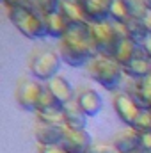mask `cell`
I'll use <instances>...</instances> for the list:
<instances>
[{
  "instance_id": "cell-2",
  "label": "cell",
  "mask_w": 151,
  "mask_h": 153,
  "mask_svg": "<svg viewBox=\"0 0 151 153\" xmlns=\"http://www.w3.org/2000/svg\"><path fill=\"white\" fill-rule=\"evenodd\" d=\"M85 70H87V75L91 76L94 82L101 84L105 89H110V91H114L119 85L121 78L124 75L123 73V66L114 57L100 55V53L87 62Z\"/></svg>"
},
{
  "instance_id": "cell-34",
  "label": "cell",
  "mask_w": 151,
  "mask_h": 153,
  "mask_svg": "<svg viewBox=\"0 0 151 153\" xmlns=\"http://www.w3.org/2000/svg\"><path fill=\"white\" fill-rule=\"evenodd\" d=\"M144 4H146V7H148V11H151V0H144Z\"/></svg>"
},
{
  "instance_id": "cell-28",
  "label": "cell",
  "mask_w": 151,
  "mask_h": 153,
  "mask_svg": "<svg viewBox=\"0 0 151 153\" xmlns=\"http://www.w3.org/2000/svg\"><path fill=\"white\" fill-rule=\"evenodd\" d=\"M87 153H117L114 144H93Z\"/></svg>"
},
{
  "instance_id": "cell-30",
  "label": "cell",
  "mask_w": 151,
  "mask_h": 153,
  "mask_svg": "<svg viewBox=\"0 0 151 153\" xmlns=\"http://www.w3.org/2000/svg\"><path fill=\"white\" fill-rule=\"evenodd\" d=\"M39 153H68L62 146H41Z\"/></svg>"
},
{
  "instance_id": "cell-12",
  "label": "cell",
  "mask_w": 151,
  "mask_h": 153,
  "mask_svg": "<svg viewBox=\"0 0 151 153\" xmlns=\"http://www.w3.org/2000/svg\"><path fill=\"white\" fill-rule=\"evenodd\" d=\"M114 148L117 153H139L141 152V134L133 128H128L115 135Z\"/></svg>"
},
{
  "instance_id": "cell-19",
  "label": "cell",
  "mask_w": 151,
  "mask_h": 153,
  "mask_svg": "<svg viewBox=\"0 0 151 153\" xmlns=\"http://www.w3.org/2000/svg\"><path fill=\"white\" fill-rule=\"evenodd\" d=\"M59 11L62 16L68 20V23H89L84 13L82 4H73V2H61Z\"/></svg>"
},
{
  "instance_id": "cell-23",
  "label": "cell",
  "mask_w": 151,
  "mask_h": 153,
  "mask_svg": "<svg viewBox=\"0 0 151 153\" xmlns=\"http://www.w3.org/2000/svg\"><path fill=\"white\" fill-rule=\"evenodd\" d=\"M130 11V16L135 20H144L148 14V7L144 4V0H124Z\"/></svg>"
},
{
  "instance_id": "cell-11",
  "label": "cell",
  "mask_w": 151,
  "mask_h": 153,
  "mask_svg": "<svg viewBox=\"0 0 151 153\" xmlns=\"http://www.w3.org/2000/svg\"><path fill=\"white\" fill-rule=\"evenodd\" d=\"M46 89L50 91V94L53 96V100L64 107L70 102H73V89L70 85V82L64 76H53L52 80L46 82Z\"/></svg>"
},
{
  "instance_id": "cell-14",
  "label": "cell",
  "mask_w": 151,
  "mask_h": 153,
  "mask_svg": "<svg viewBox=\"0 0 151 153\" xmlns=\"http://www.w3.org/2000/svg\"><path fill=\"white\" fill-rule=\"evenodd\" d=\"M142 111H151V75L133 82L132 93H128Z\"/></svg>"
},
{
  "instance_id": "cell-13",
  "label": "cell",
  "mask_w": 151,
  "mask_h": 153,
  "mask_svg": "<svg viewBox=\"0 0 151 153\" xmlns=\"http://www.w3.org/2000/svg\"><path fill=\"white\" fill-rule=\"evenodd\" d=\"M123 73L128 75L130 78H133V80H141L144 76L151 75V59L142 50H139L137 55L132 59V62L123 68Z\"/></svg>"
},
{
  "instance_id": "cell-31",
  "label": "cell",
  "mask_w": 151,
  "mask_h": 153,
  "mask_svg": "<svg viewBox=\"0 0 151 153\" xmlns=\"http://www.w3.org/2000/svg\"><path fill=\"white\" fill-rule=\"evenodd\" d=\"M141 50H142V52H144V53H146V55L151 59V34L144 39V43L141 45Z\"/></svg>"
},
{
  "instance_id": "cell-4",
  "label": "cell",
  "mask_w": 151,
  "mask_h": 153,
  "mask_svg": "<svg viewBox=\"0 0 151 153\" xmlns=\"http://www.w3.org/2000/svg\"><path fill=\"white\" fill-rule=\"evenodd\" d=\"M61 55L50 48H39L29 61V70L38 80H52L61 70Z\"/></svg>"
},
{
  "instance_id": "cell-10",
  "label": "cell",
  "mask_w": 151,
  "mask_h": 153,
  "mask_svg": "<svg viewBox=\"0 0 151 153\" xmlns=\"http://www.w3.org/2000/svg\"><path fill=\"white\" fill-rule=\"evenodd\" d=\"M66 134L64 125H41L36 128V139L41 146H61Z\"/></svg>"
},
{
  "instance_id": "cell-6",
  "label": "cell",
  "mask_w": 151,
  "mask_h": 153,
  "mask_svg": "<svg viewBox=\"0 0 151 153\" xmlns=\"http://www.w3.org/2000/svg\"><path fill=\"white\" fill-rule=\"evenodd\" d=\"M43 89L44 87H41V84L36 82V80L21 78L18 82V87H16V100L21 105V109L36 112V107H38L39 96H41Z\"/></svg>"
},
{
  "instance_id": "cell-24",
  "label": "cell",
  "mask_w": 151,
  "mask_h": 153,
  "mask_svg": "<svg viewBox=\"0 0 151 153\" xmlns=\"http://www.w3.org/2000/svg\"><path fill=\"white\" fill-rule=\"evenodd\" d=\"M132 128L135 132H139V134L151 132V111H142L141 109V112H139V116H137V119H135Z\"/></svg>"
},
{
  "instance_id": "cell-22",
  "label": "cell",
  "mask_w": 151,
  "mask_h": 153,
  "mask_svg": "<svg viewBox=\"0 0 151 153\" xmlns=\"http://www.w3.org/2000/svg\"><path fill=\"white\" fill-rule=\"evenodd\" d=\"M126 29H128V36L133 39L137 45H142L144 39L148 38V30L144 27V22L142 20H135V18H130V22L126 23Z\"/></svg>"
},
{
  "instance_id": "cell-7",
  "label": "cell",
  "mask_w": 151,
  "mask_h": 153,
  "mask_svg": "<svg viewBox=\"0 0 151 153\" xmlns=\"http://www.w3.org/2000/svg\"><path fill=\"white\" fill-rule=\"evenodd\" d=\"M112 105L117 117L124 125H128V128H132L139 112H141V107L137 105V102L128 93H115L112 98Z\"/></svg>"
},
{
  "instance_id": "cell-1",
  "label": "cell",
  "mask_w": 151,
  "mask_h": 153,
  "mask_svg": "<svg viewBox=\"0 0 151 153\" xmlns=\"http://www.w3.org/2000/svg\"><path fill=\"white\" fill-rule=\"evenodd\" d=\"M59 55L68 66L80 68L98 55V48L91 36L89 23H70L59 45Z\"/></svg>"
},
{
  "instance_id": "cell-16",
  "label": "cell",
  "mask_w": 151,
  "mask_h": 153,
  "mask_svg": "<svg viewBox=\"0 0 151 153\" xmlns=\"http://www.w3.org/2000/svg\"><path fill=\"white\" fill-rule=\"evenodd\" d=\"M64 111V125L68 128H73V130H85V125H87V116L84 114V111L78 107L76 102H70L68 105L62 107Z\"/></svg>"
},
{
  "instance_id": "cell-27",
  "label": "cell",
  "mask_w": 151,
  "mask_h": 153,
  "mask_svg": "<svg viewBox=\"0 0 151 153\" xmlns=\"http://www.w3.org/2000/svg\"><path fill=\"white\" fill-rule=\"evenodd\" d=\"M4 4L7 5V9L13 7H27V9H38L34 0H4Z\"/></svg>"
},
{
  "instance_id": "cell-15",
  "label": "cell",
  "mask_w": 151,
  "mask_h": 153,
  "mask_svg": "<svg viewBox=\"0 0 151 153\" xmlns=\"http://www.w3.org/2000/svg\"><path fill=\"white\" fill-rule=\"evenodd\" d=\"M44 16V27H46V36L55 39H62L66 30H68V20L62 16L61 11H55V13H48V14H43Z\"/></svg>"
},
{
  "instance_id": "cell-32",
  "label": "cell",
  "mask_w": 151,
  "mask_h": 153,
  "mask_svg": "<svg viewBox=\"0 0 151 153\" xmlns=\"http://www.w3.org/2000/svg\"><path fill=\"white\" fill-rule=\"evenodd\" d=\"M142 22H144V27H146V30H148V34H151V11H148V14H146V18H144Z\"/></svg>"
},
{
  "instance_id": "cell-17",
  "label": "cell",
  "mask_w": 151,
  "mask_h": 153,
  "mask_svg": "<svg viewBox=\"0 0 151 153\" xmlns=\"http://www.w3.org/2000/svg\"><path fill=\"white\" fill-rule=\"evenodd\" d=\"M139 50H141L139 45H137L132 38H123V39H119V43H117V46H115L114 59L124 68V66H128V64L132 62V59L137 55Z\"/></svg>"
},
{
  "instance_id": "cell-26",
  "label": "cell",
  "mask_w": 151,
  "mask_h": 153,
  "mask_svg": "<svg viewBox=\"0 0 151 153\" xmlns=\"http://www.w3.org/2000/svg\"><path fill=\"white\" fill-rule=\"evenodd\" d=\"M34 4H36V7H38L39 13L48 14V13H55V11H59L61 0H34Z\"/></svg>"
},
{
  "instance_id": "cell-5",
  "label": "cell",
  "mask_w": 151,
  "mask_h": 153,
  "mask_svg": "<svg viewBox=\"0 0 151 153\" xmlns=\"http://www.w3.org/2000/svg\"><path fill=\"white\" fill-rule=\"evenodd\" d=\"M89 27H91L93 41L98 48V53L107 55V57H114L115 46L119 43V36L114 30L112 22L107 20V22H101V23H89Z\"/></svg>"
},
{
  "instance_id": "cell-20",
  "label": "cell",
  "mask_w": 151,
  "mask_h": 153,
  "mask_svg": "<svg viewBox=\"0 0 151 153\" xmlns=\"http://www.w3.org/2000/svg\"><path fill=\"white\" fill-rule=\"evenodd\" d=\"M36 116L41 125H64V111L61 105H55L46 111H39V112H36Z\"/></svg>"
},
{
  "instance_id": "cell-33",
  "label": "cell",
  "mask_w": 151,
  "mask_h": 153,
  "mask_svg": "<svg viewBox=\"0 0 151 153\" xmlns=\"http://www.w3.org/2000/svg\"><path fill=\"white\" fill-rule=\"evenodd\" d=\"M61 2H73V4H82L84 0H61Z\"/></svg>"
},
{
  "instance_id": "cell-29",
  "label": "cell",
  "mask_w": 151,
  "mask_h": 153,
  "mask_svg": "<svg viewBox=\"0 0 151 153\" xmlns=\"http://www.w3.org/2000/svg\"><path fill=\"white\" fill-rule=\"evenodd\" d=\"M141 152H151V132L141 134Z\"/></svg>"
},
{
  "instance_id": "cell-21",
  "label": "cell",
  "mask_w": 151,
  "mask_h": 153,
  "mask_svg": "<svg viewBox=\"0 0 151 153\" xmlns=\"http://www.w3.org/2000/svg\"><path fill=\"white\" fill-rule=\"evenodd\" d=\"M130 11L124 0H112L110 5V22H117V23H128L130 22Z\"/></svg>"
},
{
  "instance_id": "cell-8",
  "label": "cell",
  "mask_w": 151,
  "mask_h": 153,
  "mask_svg": "<svg viewBox=\"0 0 151 153\" xmlns=\"http://www.w3.org/2000/svg\"><path fill=\"white\" fill-rule=\"evenodd\" d=\"M61 146L68 153H87L93 143H91V135L85 130H73L66 126V134Z\"/></svg>"
},
{
  "instance_id": "cell-3",
  "label": "cell",
  "mask_w": 151,
  "mask_h": 153,
  "mask_svg": "<svg viewBox=\"0 0 151 153\" xmlns=\"http://www.w3.org/2000/svg\"><path fill=\"white\" fill-rule=\"evenodd\" d=\"M9 18L13 25L29 39H41L46 36L44 27V16L38 9H27V7H13L9 9Z\"/></svg>"
},
{
  "instance_id": "cell-25",
  "label": "cell",
  "mask_w": 151,
  "mask_h": 153,
  "mask_svg": "<svg viewBox=\"0 0 151 153\" xmlns=\"http://www.w3.org/2000/svg\"><path fill=\"white\" fill-rule=\"evenodd\" d=\"M55 105H59V103L53 100V96L50 94V91L44 87V89H43V93H41V96H39L36 112H39V111H46V109H52V107H55Z\"/></svg>"
},
{
  "instance_id": "cell-9",
  "label": "cell",
  "mask_w": 151,
  "mask_h": 153,
  "mask_svg": "<svg viewBox=\"0 0 151 153\" xmlns=\"http://www.w3.org/2000/svg\"><path fill=\"white\" fill-rule=\"evenodd\" d=\"M112 0H84L82 7L89 23H101L110 18Z\"/></svg>"
},
{
  "instance_id": "cell-18",
  "label": "cell",
  "mask_w": 151,
  "mask_h": 153,
  "mask_svg": "<svg viewBox=\"0 0 151 153\" xmlns=\"http://www.w3.org/2000/svg\"><path fill=\"white\" fill-rule=\"evenodd\" d=\"M76 103L78 107L84 111L85 116H96L100 111H101V98L96 91L93 89H85L78 94L76 98Z\"/></svg>"
}]
</instances>
